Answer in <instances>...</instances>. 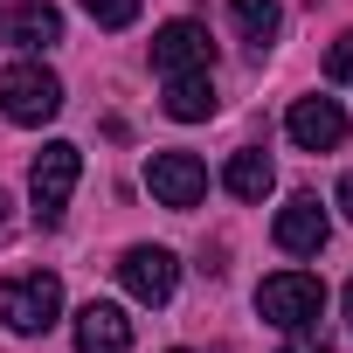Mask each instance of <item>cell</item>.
<instances>
[{"label":"cell","mask_w":353,"mask_h":353,"mask_svg":"<svg viewBox=\"0 0 353 353\" xmlns=\"http://www.w3.org/2000/svg\"><path fill=\"white\" fill-rule=\"evenodd\" d=\"M56 319H63V277L56 270L0 277V325H8V332H49Z\"/></svg>","instance_id":"cell-1"},{"label":"cell","mask_w":353,"mask_h":353,"mask_svg":"<svg viewBox=\"0 0 353 353\" xmlns=\"http://www.w3.org/2000/svg\"><path fill=\"white\" fill-rule=\"evenodd\" d=\"M77 181H83V152H77L70 139H49V145L35 152V166H28V194H35V222H42V229L63 222Z\"/></svg>","instance_id":"cell-2"},{"label":"cell","mask_w":353,"mask_h":353,"mask_svg":"<svg viewBox=\"0 0 353 353\" xmlns=\"http://www.w3.org/2000/svg\"><path fill=\"white\" fill-rule=\"evenodd\" d=\"M256 312H263L277 332H305V325H319V312H325V284H319L312 270H277V277L256 284Z\"/></svg>","instance_id":"cell-3"},{"label":"cell","mask_w":353,"mask_h":353,"mask_svg":"<svg viewBox=\"0 0 353 353\" xmlns=\"http://www.w3.org/2000/svg\"><path fill=\"white\" fill-rule=\"evenodd\" d=\"M0 111H8L14 125H49L63 111V77L42 70L35 56L28 63H8V70H0Z\"/></svg>","instance_id":"cell-4"},{"label":"cell","mask_w":353,"mask_h":353,"mask_svg":"<svg viewBox=\"0 0 353 353\" xmlns=\"http://www.w3.org/2000/svg\"><path fill=\"white\" fill-rule=\"evenodd\" d=\"M118 284H125L139 305H166V298H173V284H181V256L159 250V243H132V250H125V263H118Z\"/></svg>","instance_id":"cell-5"},{"label":"cell","mask_w":353,"mask_h":353,"mask_svg":"<svg viewBox=\"0 0 353 353\" xmlns=\"http://www.w3.org/2000/svg\"><path fill=\"white\" fill-rule=\"evenodd\" d=\"M145 188H152L159 208H194L208 194V166L194 152H152L145 159Z\"/></svg>","instance_id":"cell-6"},{"label":"cell","mask_w":353,"mask_h":353,"mask_svg":"<svg viewBox=\"0 0 353 353\" xmlns=\"http://www.w3.org/2000/svg\"><path fill=\"white\" fill-rule=\"evenodd\" d=\"M152 70L159 77H194V70H215V42L201 21H166L152 35Z\"/></svg>","instance_id":"cell-7"},{"label":"cell","mask_w":353,"mask_h":353,"mask_svg":"<svg viewBox=\"0 0 353 353\" xmlns=\"http://www.w3.org/2000/svg\"><path fill=\"white\" fill-rule=\"evenodd\" d=\"M277 250L284 256H319L325 250V236H332V222H325V208H319V194H291L284 208H277Z\"/></svg>","instance_id":"cell-8"},{"label":"cell","mask_w":353,"mask_h":353,"mask_svg":"<svg viewBox=\"0 0 353 353\" xmlns=\"http://www.w3.org/2000/svg\"><path fill=\"white\" fill-rule=\"evenodd\" d=\"M284 132H291V145H305V152H332V145L346 139V111H339L332 97H298L291 118H284Z\"/></svg>","instance_id":"cell-9"},{"label":"cell","mask_w":353,"mask_h":353,"mask_svg":"<svg viewBox=\"0 0 353 353\" xmlns=\"http://www.w3.org/2000/svg\"><path fill=\"white\" fill-rule=\"evenodd\" d=\"M77 353H132V319L104 298H90L77 312Z\"/></svg>","instance_id":"cell-10"},{"label":"cell","mask_w":353,"mask_h":353,"mask_svg":"<svg viewBox=\"0 0 353 353\" xmlns=\"http://www.w3.org/2000/svg\"><path fill=\"white\" fill-rule=\"evenodd\" d=\"M0 28H8L21 49H49V42H63V14L49 8V0H14V8H8V21H0Z\"/></svg>","instance_id":"cell-11"},{"label":"cell","mask_w":353,"mask_h":353,"mask_svg":"<svg viewBox=\"0 0 353 353\" xmlns=\"http://www.w3.org/2000/svg\"><path fill=\"white\" fill-rule=\"evenodd\" d=\"M222 188H229L236 201H263V194L277 188V166H270V152H256V145L229 152V166H222Z\"/></svg>","instance_id":"cell-12"},{"label":"cell","mask_w":353,"mask_h":353,"mask_svg":"<svg viewBox=\"0 0 353 353\" xmlns=\"http://www.w3.org/2000/svg\"><path fill=\"white\" fill-rule=\"evenodd\" d=\"M166 118H181V125L215 118V83H208V70H194V77H166Z\"/></svg>","instance_id":"cell-13"},{"label":"cell","mask_w":353,"mask_h":353,"mask_svg":"<svg viewBox=\"0 0 353 353\" xmlns=\"http://www.w3.org/2000/svg\"><path fill=\"white\" fill-rule=\"evenodd\" d=\"M229 14H236V28L256 42V56L270 49V35H277V21H284V14H277V0H229Z\"/></svg>","instance_id":"cell-14"},{"label":"cell","mask_w":353,"mask_h":353,"mask_svg":"<svg viewBox=\"0 0 353 353\" xmlns=\"http://www.w3.org/2000/svg\"><path fill=\"white\" fill-rule=\"evenodd\" d=\"M83 14H90L97 28H132V21H139V0H83Z\"/></svg>","instance_id":"cell-15"},{"label":"cell","mask_w":353,"mask_h":353,"mask_svg":"<svg viewBox=\"0 0 353 353\" xmlns=\"http://www.w3.org/2000/svg\"><path fill=\"white\" fill-rule=\"evenodd\" d=\"M325 77H332V83H353V28L325 49Z\"/></svg>","instance_id":"cell-16"},{"label":"cell","mask_w":353,"mask_h":353,"mask_svg":"<svg viewBox=\"0 0 353 353\" xmlns=\"http://www.w3.org/2000/svg\"><path fill=\"white\" fill-rule=\"evenodd\" d=\"M284 353H332V346L319 339V325H305V332H291V346H284Z\"/></svg>","instance_id":"cell-17"},{"label":"cell","mask_w":353,"mask_h":353,"mask_svg":"<svg viewBox=\"0 0 353 353\" xmlns=\"http://www.w3.org/2000/svg\"><path fill=\"white\" fill-rule=\"evenodd\" d=\"M339 215L353 222V173H346V181H339Z\"/></svg>","instance_id":"cell-18"},{"label":"cell","mask_w":353,"mask_h":353,"mask_svg":"<svg viewBox=\"0 0 353 353\" xmlns=\"http://www.w3.org/2000/svg\"><path fill=\"white\" fill-rule=\"evenodd\" d=\"M346 325H353V284H346Z\"/></svg>","instance_id":"cell-19"},{"label":"cell","mask_w":353,"mask_h":353,"mask_svg":"<svg viewBox=\"0 0 353 353\" xmlns=\"http://www.w3.org/2000/svg\"><path fill=\"white\" fill-rule=\"evenodd\" d=\"M0 222H8V194H0Z\"/></svg>","instance_id":"cell-20"},{"label":"cell","mask_w":353,"mask_h":353,"mask_svg":"<svg viewBox=\"0 0 353 353\" xmlns=\"http://www.w3.org/2000/svg\"><path fill=\"white\" fill-rule=\"evenodd\" d=\"M173 353H188V346H173Z\"/></svg>","instance_id":"cell-21"}]
</instances>
